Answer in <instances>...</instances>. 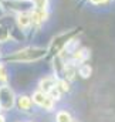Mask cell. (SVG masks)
I'll return each mask as SVG.
<instances>
[{
    "mask_svg": "<svg viewBox=\"0 0 115 122\" xmlns=\"http://www.w3.org/2000/svg\"><path fill=\"white\" fill-rule=\"evenodd\" d=\"M47 58V47H38V46H29L23 47L17 51L9 53L1 57V61L6 64H33L40 62L41 60Z\"/></svg>",
    "mask_w": 115,
    "mask_h": 122,
    "instance_id": "obj_1",
    "label": "cell"
},
{
    "mask_svg": "<svg viewBox=\"0 0 115 122\" xmlns=\"http://www.w3.org/2000/svg\"><path fill=\"white\" fill-rule=\"evenodd\" d=\"M80 33H81V27H74V29H68V30H64V31H61V33H58V34H56L51 38V41H50V44L47 47V57L53 58V57L58 56L64 50V47L67 46V43L71 38L77 37Z\"/></svg>",
    "mask_w": 115,
    "mask_h": 122,
    "instance_id": "obj_2",
    "label": "cell"
},
{
    "mask_svg": "<svg viewBox=\"0 0 115 122\" xmlns=\"http://www.w3.org/2000/svg\"><path fill=\"white\" fill-rule=\"evenodd\" d=\"M16 94L9 84L0 85V111L9 112L16 107Z\"/></svg>",
    "mask_w": 115,
    "mask_h": 122,
    "instance_id": "obj_3",
    "label": "cell"
},
{
    "mask_svg": "<svg viewBox=\"0 0 115 122\" xmlns=\"http://www.w3.org/2000/svg\"><path fill=\"white\" fill-rule=\"evenodd\" d=\"M31 101H33L34 105H37L38 108H41V109L46 111V112L54 111L56 104H57L48 94L40 91V90H37V91H34L33 94H31Z\"/></svg>",
    "mask_w": 115,
    "mask_h": 122,
    "instance_id": "obj_4",
    "label": "cell"
},
{
    "mask_svg": "<svg viewBox=\"0 0 115 122\" xmlns=\"http://www.w3.org/2000/svg\"><path fill=\"white\" fill-rule=\"evenodd\" d=\"M3 9L9 13H21V11H31L34 9V4L31 0H3L1 1Z\"/></svg>",
    "mask_w": 115,
    "mask_h": 122,
    "instance_id": "obj_5",
    "label": "cell"
},
{
    "mask_svg": "<svg viewBox=\"0 0 115 122\" xmlns=\"http://www.w3.org/2000/svg\"><path fill=\"white\" fill-rule=\"evenodd\" d=\"M14 21H16V27L20 31H23L24 34L31 33V14L30 11H21L14 14Z\"/></svg>",
    "mask_w": 115,
    "mask_h": 122,
    "instance_id": "obj_6",
    "label": "cell"
},
{
    "mask_svg": "<svg viewBox=\"0 0 115 122\" xmlns=\"http://www.w3.org/2000/svg\"><path fill=\"white\" fill-rule=\"evenodd\" d=\"M89 57H91V51H89V48H87V47H78L75 51H73V53L68 56V58L73 61L75 65H80V64L87 62V61L89 60Z\"/></svg>",
    "mask_w": 115,
    "mask_h": 122,
    "instance_id": "obj_7",
    "label": "cell"
},
{
    "mask_svg": "<svg viewBox=\"0 0 115 122\" xmlns=\"http://www.w3.org/2000/svg\"><path fill=\"white\" fill-rule=\"evenodd\" d=\"M56 85H57V78H56L53 74H51V75H44V77L38 81V90L43 91V92H46V94H48L53 88H56Z\"/></svg>",
    "mask_w": 115,
    "mask_h": 122,
    "instance_id": "obj_8",
    "label": "cell"
},
{
    "mask_svg": "<svg viewBox=\"0 0 115 122\" xmlns=\"http://www.w3.org/2000/svg\"><path fill=\"white\" fill-rule=\"evenodd\" d=\"M33 101H31V97L29 95H26V94H23V95H19V97H16V107H17V109L20 111V112H30L31 111V108H33Z\"/></svg>",
    "mask_w": 115,
    "mask_h": 122,
    "instance_id": "obj_9",
    "label": "cell"
},
{
    "mask_svg": "<svg viewBox=\"0 0 115 122\" xmlns=\"http://www.w3.org/2000/svg\"><path fill=\"white\" fill-rule=\"evenodd\" d=\"M11 41V31H10V26L6 23H0V44L9 43Z\"/></svg>",
    "mask_w": 115,
    "mask_h": 122,
    "instance_id": "obj_10",
    "label": "cell"
},
{
    "mask_svg": "<svg viewBox=\"0 0 115 122\" xmlns=\"http://www.w3.org/2000/svg\"><path fill=\"white\" fill-rule=\"evenodd\" d=\"M77 75H80L83 80L89 78V77L92 75V67H91L89 64H87V62L77 65Z\"/></svg>",
    "mask_w": 115,
    "mask_h": 122,
    "instance_id": "obj_11",
    "label": "cell"
},
{
    "mask_svg": "<svg viewBox=\"0 0 115 122\" xmlns=\"http://www.w3.org/2000/svg\"><path fill=\"white\" fill-rule=\"evenodd\" d=\"M10 81V77H9V70H7V65L4 61L0 60V85H4V84H9Z\"/></svg>",
    "mask_w": 115,
    "mask_h": 122,
    "instance_id": "obj_12",
    "label": "cell"
},
{
    "mask_svg": "<svg viewBox=\"0 0 115 122\" xmlns=\"http://www.w3.org/2000/svg\"><path fill=\"white\" fill-rule=\"evenodd\" d=\"M57 88L63 95L68 94V92H71V82L65 78H57Z\"/></svg>",
    "mask_w": 115,
    "mask_h": 122,
    "instance_id": "obj_13",
    "label": "cell"
},
{
    "mask_svg": "<svg viewBox=\"0 0 115 122\" xmlns=\"http://www.w3.org/2000/svg\"><path fill=\"white\" fill-rule=\"evenodd\" d=\"M73 117L67 109H60L56 114V122H71Z\"/></svg>",
    "mask_w": 115,
    "mask_h": 122,
    "instance_id": "obj_14",
    "label": "cell"
},
{
    "mask_svg": "<svg viewBox=\"0 0 115 122\" xmlns=\"http://www.w3.org/2000/svg\"><path fill=\"white\" fill-rule=\"evenodd\" d=\"M33 4H34V10L43 11V10H48V7H50V0H34Z\"/></svg>",
    "mask_w": 115,
    "mask_h": 122,
    "instance_id": "obj_15",
    "label": "cell"
},
{
    "mask_svg": "<svg viewBox=\"0 0 115 122\" xmlns=\"http://www.w3.org/2000/svg\"><path fill=\"white\" fill-rule=\"evenodd\" d=\"M0 122H6V118H4L1 114H0Z\"/></svg>",
    "mask_w": 115,
    "mask_h": 122,
    "instance_id": "obj_16",
    "label": "cell"
},
{
    "mask_svg": "<svg viewBox=\"0 0 115 122\" xmlns=\"http://www.w3.org/2000/svg\"><path fill=\"white\" fill-rule=\"evenodd\" d=\"M1 57H3V54H1V48H0V60H1Z\"/></svg>",
    "mask_w": 115,
    "mask_h": 122,
    "instance_id": "obj_17",
    "label": "cell"
},
{
    "mask_svg": "<svg viewBox=\"0 0 115 122\" xmlns=\"http://www.w3.org/2000/svg\"><path fill=\"white\" fill-rule=\"evenodd\" d=\"M71 122H78V121H77V119H74V118H73V119H71Z\"/></svg>",
    "mask_w": 115,
    "mask_h": 122,
    "instance_id": "obj_18",
    "label": "cell"
},
{
    "mask_svg": "<svg viewBox=\"0 0 115 122\" xmlns=\"http://www.w3.org/2000/svg\"><path fill=\"white\" fill-rule=\"evenodd\" d=\"M30 122H33V121H30Z\"/></svg>",
    "mask_w": 115,
    "mask_h": 122,
    "instance_id": "obj_19",
    "label": "cell"
}]
</instances>
